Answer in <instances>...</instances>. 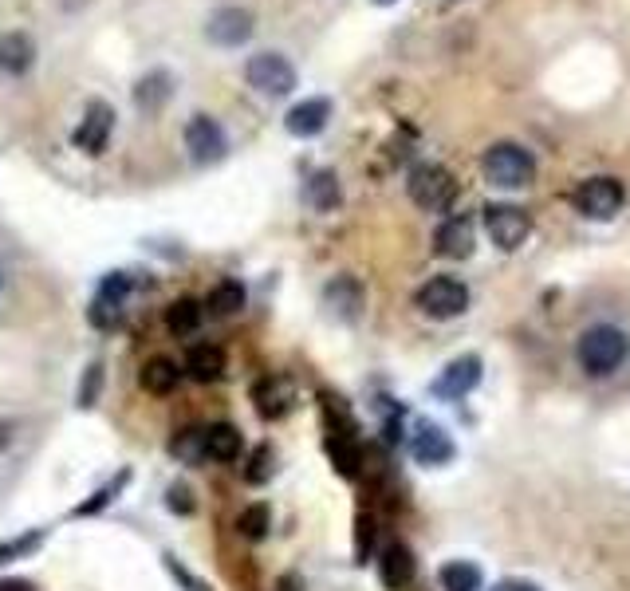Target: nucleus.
<instances>
[{
  "label": "nucleus",
  "instance_id": "obj_1",
  "mask_svg": "<svg viewBox=\"0 0 630 591\" xmlns=\"http://www.w3.org/2000/svg\"><path fill=\"white\" fill-rule=\"evenodd\" d=\"M579 363L587 375H611L623 367V359L630 355V339L623 328L615 324H595L579 335V347H575Z\"/></svg>",
  "mask_w": 630,
  "mask_h": 591
},
{
  "label": "nucleus",
  "instance_id": "obj_2",
  "mask_svg": "<svg viewBox=\"0 0 630 591\" xmlns=\"http://www.w3.org/2000/svg\"><path fill=\"white\" fill-rule=\"evenodd\" d=\"M489 186H501V190H524L532 178H536V158L520 146V142H493L485 150V162H481Z\"/></svg>",
  "mask_w": 630,
  "mask_h": 591
},
{
  "label": "nucleus",
  "instance_id": "obj_3",
  "mask_svg": "<svg viewBox=\"0 0 630 591\" xmlns=\"http://www.w3.org/2000/svg\"><path fill=\"white\" fill-rule=\"evenodd\" d=\"M418 312L430 316V320H457L465 308H469V288L457 280V276H434L418 288L414 296Z\"/></svg>",
  "mask_w": 630,
  "mask_h": 591
},
{
  "label": "nucleus",
  "instance_id": "obj_4",
  "mask_svg": "<svg viewBox=\"0 0 630 591\" xmlns=\"http://www.w3.org/2000/svg\"><path fill=\"white\" fill-rule=\"evenodd\" d=\"M406 190H410V197H414V205H422V209H430V213H441V209H449V205H453V197H457V182H453V174H449L445 166L422 162V166H414V170H410Z\"/></svg>",
  "mask_w": 630,
  "mask_h": 591
},
{
  "label": "nucleus",
  "instance_id": "obj_5",
  "mask_svg": "<svg viewBox=\"0 0 630 591\" xmlns=\"http://www.w3.org/2000/svg\"><path fill=\"white\" fill-rule=\"evenodd\" d=\"M245 79H249V87H256L260 95H272V99L296 91V67L288 64L280 52H260V56H252L249 67H245Z\"/></svg>",
  "mask_w": 630,
  "mask_h": 591
},
{
  "label": "nucleus",
  "instance_id": "obj_6",
  "mask_svg": "<svg viewBox=\"0 0 630 591\" xmlns=\"http://www.w3.org/2000/svg\"><path fill=\"white\" fill-rule=\"evenodd\" d=\"M575 209L583 213V217H591V221H611L619 209H623V182L619 178H587L579 190H575Z\"/></svg>",
  "mask_w": 630,
  "mask_h": 591
},
{
  "label": "nucleus",
  "instance_id": "obj_7",
  "mask_svg": "<svg viewBox=\"0 0 630 591\" xmlns=\"http://www.w3.org/2000/svg\"><path fill=\"white\" fill-rule=\"evenodd\" d=\"M485 229H489V237H493V245L504 249V253H512V249H520L524 241H528V233H532V217L520 209V205H485Z\"/></svg>",
  "mask_w": 630,
  "mask_h": 591
},
{
  "label": "nucleus",
  "instance_id": "obj_8",
  "mask_svg": "<svg viewBox=\"0 0 630 591\" xmlns=\"http://www.w3.org/2000/svg\"><path fill=\"white\" fill-rule=\"evenodd\" d=\"M186 150L197 166H209V162H221V158H225L229 138H225V131H221L217 119H209V115H193L186 127Z\"/></svg>",
  "mask_w": 630,
  "mask_h": 591
},
{
  "label": "nucleus",
  "instance_id": "obj_9",
  "mask_svg": "<svg viewBox=\"0 0 630 591\" xmlns=\"http://www.w3.org/2000/svg\"><path fill=\"white\" fill-rule=\"evenodd\" d=\"M473 245H477V225L465 213L445 217L438 225V233H434V249L441 257H449V261H465L473 253Z\"/></svg>",
  "mask_w": 630,
  "mask_h": 591
},
{
  "label": "nucleus",
  "instance_id": "obj_10",
  "mask_svg": "<svg viewBox=\"0 0 630 591\" xmlns=\"http://www.w3.org/2000/svg\"><path fill=\"white\" fill-rule=\"evenodd\" d=\"M111 131H115V111L107 107V103H91L87 107V115H83V123L75 127V134H71V142L79 146V150H87V154H103L107 150V138H111Z\"/></svg>",
  "mask_w": 630,
  "mask_h": 591
},
{
  "label": "nucleus",
  "instance_id": "obj_11",
  "mask_svg": "<svg viewBox=\"0 0 630 591\" xmlns=\"http://www.w3.org/2000/svg\"><path fill=\"white\" fill-rule=\"evenodd\" d=\"M205 36L221 48H241L252 36V12L249 8H217L205 24Z\"/></svg>",
  "mask_w": 630,
  "mask_h": 591
},
{
  "label": "nucleus",
  "instance_id": "obj_12",
  "mask_svg": "<svg viewBox=\"0 0 630 591\" xmlns=\"http://www.w3.org/2000/svg\"><path fill=\"white\" fill-rule=\"evenodd\" d=\"M477 383H481V359L477 355H461V359H453L441 371V379L434 383V394L438 398H465Z\"/></svg>",
  "mask_w": 630,
  "mask_h": 591
},
{
  "label": "nucleus",
  "instance_id": "obj_13",
  "mask_svg": "<svg viewBox=\"0 0 630 591\" xmlns=\"http://www.w3.org/2000/svg\"><path fill=\"white\" fill-rule=\"evenodd\" d=\"M252 402H256V410L264 418H284L292 410V402H296V387L284 375H268V379H260L252 387Z\"/></svg>",
  "mask_w": 630,
  "mask_h": 591
},
{
  "label": "nucleus",
  "instance_id": "obj_14",
  "mask_svg": "<svg viewBox=\"0 0 630 591\" xmlns=\"http://www.w3.org/2000/svg\"><path fill=\"white\" fill-rule=\"evenodd\" d=\"M323 300H327V308L339 316V320H359V312H363V284L355 280V276H335L331 284H327V292H323Z\"/></svg>",
  "mask_w": 630,
  "mask_h": 591
},
{
  "label": "nucleus",
  "instance_id": "obj_15",
  "mask_svg": "<svg viewBox=\"0 0 630 591\" xmlns=\"http://www.w3.org/2000/svg\"><path fill=\"white\" fill-rule=\"evenodd\" d=\"M331 119V99H304L284 115V127L296 138H315Z\"/></svg>",
  "mask_w": 630,
  "mask_h": 591
},
{
  "label": "nucleus",
  "instance_id": "obj_16",
  "mask_svg": "<svg viewBox=\"0 0 630 591\" xmlns=\"http://www.w3.org/2000/svg\"><path fill=\"white\" fill-rule=\"evenodd\" d=\"M410 454L414 461H422V465H445V461L453 458V438L441 430V426H418V434L410 438Z\"/></svg>",
  "mask_w": 630,
  "mask_h": 591
},
{
  "label": "nucleus",
  "instance_id": "obj_17",
  "mask_svg": "<svg viewBox=\"0 0 630 591\" xmlns=\"http://www.w3.org/2000/svg\"><path fill=\"white\" fill-rule=\"evenodd\" d=\"M32 64H36V44H32L28 32H8V36H0V71L24 75V71H32Z\"/></svg>",
  "mask_w": 630,
  "mask_h": 591
},
{
  "label": "nucleus",
  "instance_id": "obj_18",
  "mask_svg": "<svg viewBox=\"0 0 630 591\" xmlns=\"http://www.w3.org/2000/svg\"><path fill=\"white\" fill-rule=\"evenodd\" d=\"M378 572H382V584L390 591H402L414 580V556L406 544H390L382 556H378Z\"/></svg>",
  "mask_w": 630,
  "mask_h": 591
},
{
  "label": "nucleus",
  "instance_id": "obj_19",
  "mask_svg": "<svg viewBox=\"0 0 630 591\" xmlns=\"http://www.w3.org/2000/svg\"><path fill=\"white\" fill-rule=\"evenodd\" d=\"M186 371L197 383H217V379L225 375V351H221L217 343H197V347L189 351Z\"/></svg>",
  "mask_w": 630,
  "mask_h": 591
},
{
  "label": "nucleus",
  "instance_id": "obj_20",
  "mask_svg": "<svg viewBox=\"0 0 630 591\" xmlns=\"http://www.w3.org/2000/svg\"><path fill=\"white\" fill-rule=\"evenodd\" d=\"M170 95H174L170 71H150V75H142L138 87H134V103H138L142 111H162Z\"/></svg>",
  "mask_w": 630,
  "mask_h": 591
},
{
  "label": "nucleus",
  "instance_id": "obj_21",
  "mask_svg": "<svg viewBox=\"0 0 630 591\" xmlns=\"http://www.w3.org/2000/svg\"><path fill=\"white\" fill-rule=\"evenodd\" d=\"M201 438H205V458H213V461H237L241 458V434H237V426L217 422V426L201 430Z\"/></svg>",
  "mask_w": 630,
  "mask_h": 591
},
{
  "label": "nucleus",
  "instance_id": "obj_22",
  "mask_svg": "<svg viewBox=\"0 0 630 591\" xmlns=\"http://www.w3.org/2000/svg\"><path fill=\"white\" fill-rule=\"evenodd\" d=\"M138 383H142V391L146 394H170L178 387V363L174 359H150V363H142V371H138Z\"/></svg>",
  "mask_w": 630,
  "mask_h": 591
},
{
  "label": "nucleus",
  "instance_id": "obj_23",
  "mask_svg": "<svg viewBox=\"0 0 630 591\" xmlns=\"http://www.w3.org/2000/svg\"><path fill=\"white\" fill-rule=\"evenodd\" d=\"M245 288L237 284V280H221L213 292H209V300H205V308H209V316H217V320H229V316H237L241 308H245Z\"/></svg>",
  "mask_w": 630,
  "mask_h": 591
},
{
  "label": "nucleus",
  "instance_id": "obj_24",
  "mask_svg": "<svg viewBox=\"0 0 630 591\" xmlns=\"http://www.w3.org/2000/svg\"><path fill=\"white\" fill-rule=\"evenodd\" d=\"M481 584H485V576L469 560H453L441 568V588L445 591H481Z\"/></svg>",
  "mask_w": 630,
  "mask_h": 591
},
{
  "label": "nucleus",
  "instance_id": "obj_25",
  "mask_svg": "<svg viewBox=\"0 0 630 591\" xmlns=\"http://www.w3.org/2000/svg\"><path fill=\"white\" fill-rule=\"evenodd\" d=\"M308 201H312L319 213H331V209L339 205V178H335V170L312 174V182H308Z\"/></svg>",
  "mask_w": 630,
  "mask_h": 591
},
{
  "label": "nucleus",
  "instance_id": "obj_26",
  "mask_svg": "<svg viewBox=\"0 0 630 591\" xmlns=\"http://www.w3.org/2000/svg\"><path fill=\"white\" fill-rule=\"evenodd\" d=\"M201 316H205V308L197 300H174L170 312H166V328L174 335H193L201 328Z\"/></svg>",
  "mask_w": 630,
  "mask_h": 591
},
{
  "label": "nucleus",
  "instance_id": "obj_27",
  "mask_svg": "<svg viewBox=\"0 0 630 591\" xmlns=\"http://www.w3.org/2000/svg\"><path fill=\"white\" fill-rule=\"evenodd\" d=\"M170 454L178 461H186V465H201L205 461V438H201V430H182L170 442Z\"/></svg>",
  "mask_w": 630,
  "mask_h": 591
},
{
  "label": "nucleus",
  "instance_id": "obj_28",
  "mask_svg": "<svg viewBox=\"0 0 630 591\" xmlns=\"http://www.w3.org/2000/svg\"><path fill=\"white\" fill-rule=\"evenodd\" d=\"M237 528H241V536H245V540H264V536H268V528H272V513H268V505H249V509L237 517Z\"/></svg>",
  "mask_w": 630,
  "mask_h": 591
},
{
  "label": "nucleus",
  "instance_id": "obj_29",
  "mask_svg": "<svg viewBox=\"0 0 630 591\" xmlns=\"http://www.w3.org/2000/svg\"><path fill=\"white\" fill-rule=\"evenodd\" d=\"M331 458H335V469H339L343 477H355V473H359V450H355V442H351L347 434L331 438Z\"/></svg>",
  "mask_w": 630,
  "mask_h": 591
},
{
  "label": "nucleus",
  "instance_id": "obj_30",
  "mask_svg": "<svg viewBox=\"0 0 630 591\" xmlns=\"http://www.w3.org/2000/svg\"><path fill=\"white\" fill-rule=\"evenodd\" d=\"M245 477H249L252 485H264V481L272 477V450H268V446L252 450V458H249V469H245Z\"/></svg>",
  "mask_w": 630,
  "mask_h": 591
},
{
  "label": "nucleus",
  "instance_id": "obj_31",
  "mask_svg": "<svg viewBox=\"0 0 630 591\" xmlns=\"http://www.w3.org/2000/svg\"><path fill=\"white\" fill-rule=\"evenodd\" d=\"M99 387H103V367H99V363H91V367H87V375H83V383H79V406H95Z\"/></svg>",
  "mask_w": 630,
  "mask_h": 591
},
{
  "label": "nucleus",
  "instance_id": "obj_32",
  "mask_svg": "<svg viewBox=\"0 0 630 591\" xmlns=\"http://www.w3.org/2000/svg\"><path fill=\"white\" fill-rule=\"evenodd\" d=\"M126 292H130V280H126L123 272H111V276L103 280V288H99V300H107V304H119V308H123Z\"/></svg>",
  "mask_w": 630,
  "mask_h": 591
},
{
  "label": "nucleus",
  "instance_id": "obj_33",
  "mask_svg": "<svg viewBox=\"0 0 630 591\" xmlns=\"http://www.w3.org/2000/svg\"><path fill=\"white\" fill-rule=\"evenodd\" d=\"M91 324L95 328H119V304H107V300H99L95 296V304H91Z\"/></svg>",
  "mask_w": 630,
  "mask_h": 591
},
{
  "label": "nucleus",
  "instance_id": "obj_34",
  "mask_svg": "<svg viewBox=\"0 0 630 591\" xmlns=\"http://www.w3.org/2000/svg\"><path fill=\"white\" fill-rule=\"evenodd\" d=\"M40 540H44L40 532H28L24 540H8V544H0V564H8V560H16V556H24V552H32V548H36Z\"/></svg>",
  "mask_w": 630,
  "mask_h": 591
},
{
  "label": "nucleus",
  "instance_id": "obj_35",
  "mask_svg": "<svg viewBox=\"0 0 630 591\" xmlns=\"http://www.w3.org/2000/svg\"><path fill=\"white\" fill-rule=\"evenodd\" d=\"M123 481H126V473H119V481H115V485H107V489H99V493H95V497H91L87 505H79L75 513H79V517H91V513H99V509H103V505H107V501H111V497L119 493V485H123Z\"/></svg>",
  "mask_w": 630,
  "mask_h": 591
},
{
  "label": "nucleus",
  "instance_id": "obj_36",
  "mask_svg": "<svg viewBox=\"0 0 630 591\" xmlns=\"http://www.w3.org/2000/svg\"><path fill=\"white\" fill-rule=\"evenodd\" d=\"M174 513H193V501H189V489L186 485H174L170 489V501H166Z\"/></svg>",
  "mask_w": 630,
  "mask_h": 591
},
{
  "label": "nucleus",
  "instance_id": "obj_37",
  "mask_svg": "<svg viewBox=\"0 0 630 591\" xmlns=\"http://www.w3.org/2000/svg\"><path fill=\"white\" fill-rule=\"evenodd\" d=\"M371 540H375V525H371V517H359V560L371 552Z\"/></svg>",
  "mask_w": 630,
  "mask_h": 591
},
{
  "label": "nucleus",
  "instance_id": "obj_38",
  "mask_svg": "<svg viewBox=\"0 0 630 591\" xmlns=\"http://www.w3.org/2000/svg\"><path fill=\"white\" fill-rule=\"evenodd\" d=\"M276 591H308V588H304V580H300V576H284V580L276 584Z\"/></svg>",
  "mask_w": 630,
  "mask_h": 591
},
{
  "label": "nucleus",
  "instance_id": "obj_39",
  "mask_svg": "<svg viewBox=\"0 0 630 591\" xmlns=\"http://www.w3.org/2000/svg\"><path fill=\"white\" fill-rule=\"evenodd\" d=\"M497 591H540L536 584H520V580H512V584H501Z\"/></svg>",
  "mask_w": 630,
  "mask_h": 591
},
{
  "label": "nucleus",
  "instance_id": "obj_40",
  "mask_svg": "<svg viewBox=\"0 0 630 591\" xmlns=\"http://www.w3.org/2000/svg\"><path fill=\"white\" fill-rule=\"evenodd\" d=\"M0 591H32V584H24V580H8V584H0Z\"/></svg>",
  "mask_w": 630,
  "mask_h": 591
},
{
  "label": "nucleus",
  "instance_id": "obj_41",
  "mask_svg": "<svg viewBox=\"0 0 630 591\" xmlns=\"http://www.w3.org/2000/svg\"><path fill=\"white\" fill-rule=\"evenodd\" d=\"M375 4H394V0H375Z\"/></svg>",
  "mask_w": 630,
  "mask_h": 591
}]
</instances>
